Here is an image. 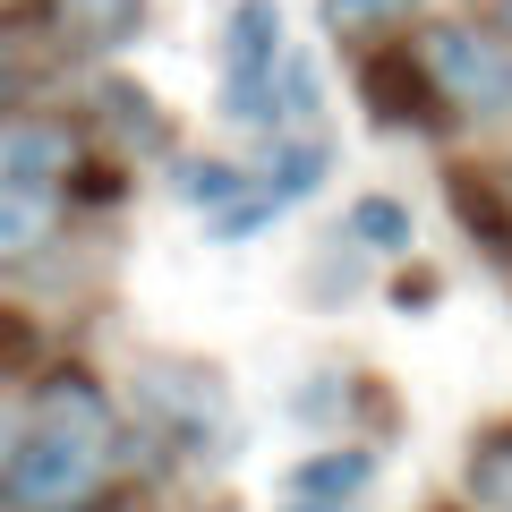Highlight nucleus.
<instances>
[{"instance_id":"nucleus-11","label":"nucleus","mask_w":512,"mask_h":512,"mask_svg":"<svg viewBox=\"0 0 512 512\" xmlns=\"http://www.w3.org/2000/svg\"><path fill=\"white\" fill-rule=\"evenodd\" d=\"M180 197H188V205H231V197H239V171H231V163H188V171H180Z\"/></svg>"},{"instance_id":"nucleus-8","label":"nucleus","mask_w":512,"mask_h":512,"mask_svg":"<svg viewBox=\"0 0 512 512\" xmlns=\"http://www.w3.org/2000/svg\"><path fill=\"white\" fill-rule=\"evenodd\" d=\"M427 0H325V26L342 43H367V35H393V26H410Z\"/></svg>"},{"instance_id":"nucleus-1","label":"nucleus","mask_w":512,"mask_h":512,"mask_svg":"<svg viewBox=\"0 0 512 512\" xmlns=\"http://www.w3.org/2000/svg\"><path fill=\"white\" fill-rule=\"evenodd\" d=\"M103 470H111V402L86 376H52L35 427L18 436V453L0 461L9 512H69L103 487Z\"/></svg>"},{"instance_id":"nucleus-2","label":"nucleus","mask_w":512,"mask_h":512,"mask_svg":"<svg viewBox=\"0 0 512 512\" xmlns=\"http://www.w3.org/2000/svg\"><path fill=\"white\" fill-rule=\"evenodd\" d=\"M419 69H427V86H436L453 111H470V120L512 111V43L478 35V26H427Z\"/></svg>"},{"instance_id":"nucleus-4","label":"nucleus","mask_w":512,"mask_h":512,"mask_svg":"<svg viewBox=\"0 0 512 512\" xmlns=\"http://www.w3.org/2000/svg\"><path fill=\"white\" fill-rule=\"evenodd\" d=\"M77 171V137L60 120H0V188H43L52 197Z\"/></svg>"},{"instance_id":"nucleus-6","label":"nucleus","mask_w":512,"mask_h":512,"mask_svg":"<svg viewBox=\"0 0 512 512\" xmlns=\"http://www.w3.org/2000/svg\"><path fill=\"white\" fill-rule=\"evenodd\" d=\"M325 163H333V154L316 146V137H299V146H274V154H265V171H256V205H265V214L299 205L316 180H325Z\"/></svg>"},{"instance_id":"nucleus-12","label":"nucleus","mask_w":512,"mask_h":512,"mask_svg":"<svg viewBox=\"0 0 512 512\" xmlns=\"http://www.w3.org/2000/svg\"><path fill=\"white\" fill-rule=\"evenodd\" d=\"M0 103H9V69H0Z\"/></svg>"},{"instance_id":"nucleus-10","label":"nucleus","mask_w":512,"mask_h":512,"mask_svg":"<svg viewBox=\"0 0 512 512\" xmlns=\"http://www.w3.org/2000/svg\"><path fill=\"white\" fill-rule=\"evenodd\" d=\"M350 239L376 248V256H402L410 248V205L402 197H359V205H350Z\"/></svg>"},{"instance_id":"nucleus-9","label":"nucleus","mask_w":512,"mask_h":512,"mask_svg":"<svg viewBox=\"0 0 512 512\" xmlns=\"http://www.w3.org/2000/svg\"><path fill=\"white\" fill-rule=\"evenodd\" d=\"M52 239V197L43 188H0V256H26Z\"/></svg>"},{"instance_id":"nucleus-7","label":"nucleus","mask_w":512,"mask_h":512,"mask_svg":"<svg viewBox=\"0 0 512 512\" xmlns=\"http://www.w3.org/2000/svg\"><path fill=\"white\" fill-rule=\"evenodd\" d=\"M52 18L69 26L86 52H120V43L137 35V18H146V0H52Z\"/></svg>"},{"instance_id":"nucleus-3","label":"nucleus","mask_w":512,"mask_h":512,"mask_svg":"<svg viewBox=\"0 0 512 512\" xmlns=\"http://www.w3.org/2000/svg\"><path fill=\"white\" fill-rule=\"evenodd\" d=\"M274 60H282V9L274 0H239L231 35H222V120H265Z\"/></svg>"},{"instance_id":"nucleus-13","label":"nucleus","mask_w":512,"mask_h":512,"mask_svg":"<svg viewBox=\"0 0 512 512\" xmlns=\"http://www.w3.org/2000/svg\"><path fill=\"white\" fill-rule=\"evenodd\" d=\"M504 26H512V0H504Z\"/></svg>"},{"instance_id":"nucleus-5","label":"nucleus","mask_w":512,"mask_h":512,"mask_svg":"<svg viewBox=\"0 0 512 512\" xmlns=\"http://www.w3.org/2000/svg\"><path fill=\"white\" fill-rule=\"evenodd\" d=\"M367 478H376V453H359V444H350V453L299 461V470H291V495H299L308 512H350V495H359Z\"/></svg>"}]
</instances>
